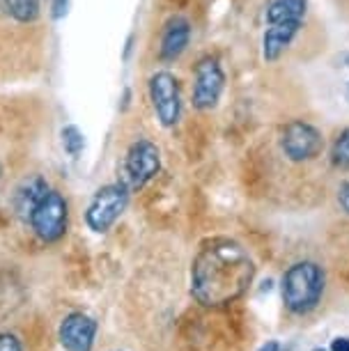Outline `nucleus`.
I'll list each match as a JSON object with an SVG mask.
<instances>
[{"label": "nucleus", "instance_id": "obj_2", "mask_svg": "<svg viewBox=\"0 0 349 351\" xmlns=\"http://www.w3.org/2000/svg\"><path fill=\"white\" fill-rule=\"evenodd\" d=\"M311 3L308 0H269L265 10L267 28L262 32V60L276 64L287 56L306 28Z\"/></svg>", "mask_w": 349, "mask_h": 351}, {"label": "nucleus", "instance_id": "obj_5", "mask_svg": "<svg viewBox=\"0 0 349 351\" xmlns=\"http://www.w3.org/2000/svg\"><path fill=\"white\" fill-rule=\"evenodd\" d=\"M131 200V189L122 180L99 186L85 207L83 221L92 234H106L124 216Z\"/></svg>", "mask_w": 349, "mask_h": 351}, {"label": "nucleus", "instance_id": "obj_17", "mask_svg": "<svg viewBox=\"0 0 349 351\" xmlns=\"http://www.w3.org/2000/svg\"><path fill=\"white\" fill-rule=\"evenodd\" d=\"M0 351H25V349H23L21 337H19L16 333H12V330H3V333H0Z\"/></svg>", "mask_w": 349, "mask_h": 351}, {"label": "nucleus", "instance_id": "obj_21", "mask_svg": "<svg viewBox=\"0 0 349 351\" xmlns=\"http://www.w3.org/2000/svg\"><path fill=\"white\" fill-rule=\"evenodd\" d=\"M129 104H131V90L127 88L124 90V97H122V106H120V110L124 112V110H129Z\"/></svg>", "mask_w": 349, "mask_h": 351}, {"label": "nucleus", "instance_id": "obj_22", "mask_svg": "<svg viewBox=\"0 0 349 351\" xmlns=\"http://www.w3.org/2000/svg\"><path fill=\"white\" fill-rule=\"evenodd\" d=\"M345 95H347V99H349V83H347V90H345Z\"/></svg>", "mask_w": 349, "mask_h": 351}, {"label": "nucleus", "instance_id": "obj_1", "mask_svg": "<svg viewBox=\"0 0 349 351\" xmlns=\"http://www.w3.org/2000/svg\"><path fill=\"white\" fill-rule=\"evenodd\" d=\"M253 278L255 260L243 243L216 237L191 262V296L205 308H226L246 294Z\"/></svg>", "mask_w": 349, "mask_h": 351}, {"label": "nucleus", "instance_id": "obj_8", "mask_svg": "<svg viewBox=\"0 0 349 351\" xmlns=\"http://www.w3.org/2000/svg\"><path fill=\"white\" fill-rule=\"evenodd\" d=\"M147 97L156 122L163 129H175L182 120V85L173 71L159 69L147 81Z\"/></svg>", "mask_w": 349, "mask_h": 351}, {"label": "nucleus", "instance_id": "obj_15", "mask_svg": "<svg viewBox=\"0 0 349 351\" xmlns=\"http://www.w3.org/2000/svg\"><path fill=\"white\" fill-rule=\"evenodd\" d=\"M60 145L69 158H78L85 149V136L76 124H64L60 129Z\"/></svg>", "mask_w": 349, "mask_h": 351}, {"label": "nucleus", "instance_id": "obj_10", "mask_svg": "<svg viewBox=\"0 0 349 351\" xmlns=\"http://www.w3.org/2000/svg\"><path fill=\"white\" fill-rule=\"evenodd\" d=\"M99 324L88 313L74 310L64 315L58 326V342L64 351H92L97 342Z\"/></svg>", "mask_w": 349, "mask_h": 351}, {"label": "nucleus", "instance_id": "obj_3", "mask_svg": "<svg viewBox=\"0 0 349 351\" xmlns=\"http://www.w3.org/2000/svg\"><path fill=\"white\" fill-rule=\"evenodd\" d=\"M326 291V271L315 260L289 264L280 278L282 306L289 315L306 317L320 308Z\"/></svg>", "mask_w": 349, "mask_h": 351}, {"label": "nucleus", "instance_id": "obj_19", "mask_svg": "<svg viewBox=\"0 0 349 351\" xmlns=\"http://www.w3.org/2000/svg\"><path fill=\"white\" fill-rule=\"evenodd\" d=\"M328 351H349V337L347 335L333 337L331 344H328Z\"/></svg>", "mask_w": 349, "mask_h": 351}, {"label": "nucleus", "instance_id": "obj_20", "mask_svg": "<svg viewBox=\"0 0 349 351\" xmlns=\"http://www.w3.org/2000/svg\"><path fill=\"white\" fill-rule=\"evenodd\" d=\"M258 351H280V342H276V340H267Z\"/></svg>", "mask_w": 349, "mask_h": 351}, {"label": "nucleus", "instance_id": "obj_7", "mask_svg": "<svg viewBox=\"0 0 349 351\" xmlns=\"http://www.w3.org/2000/svg\"><path fill=\"white\" fill-rule=\"evenodd\" d=\"M161 172V147L149 138H136L124 152L122 182L131 191H141Z\"/></svg>", "mask_w": 349, "mask_h": 351}, {"label": "nucleus", "instance_id": "obj_9", "mask_svg": "<svg viewBox=\"0 0 349 351\" xmlns=\"http://www.w3.org/2000/svg\"><path fill=\"white\" fill-rule=\"evenodd\" d=\"M226 92V69L216 56H202L193 67L191 106L197 112H212L219 108Z\"/></svg>", "mask_w": 349, "mask_h": 351}, {"label": "nucleus", "instance_id": "obj_18", "mask_svg": "<svg viewBox=\"0 0 349 351\" xmlns=\"http://www.w3.org/2000/svg\"><path fill=\"white\" fill-rule=\"evenodd\" d=\"M69 3L71 0H51V19L53 21H62L69 12Z\"/></svg>", "mask_w": 349, "mask_h": 351}, {"label": "nucleus", "instance_id": "obj_14", "mask_svg": "<svg viewBox=\"0 0 349 351\" xmlns=\"http://www.w3.org/2000/svg\"><path fill=\"white\" fill-rule=\"evenodd\" d=\"M5 14L16 23H35L42 14V0H0Z\"/></svg>", "mask_w": 349, "mask_h": 351}, {"label": "nucleus", "instance_id": "obj_11", "mask_svg": "<svg viewBox=\"0 0 349 351\" xmlns=\"http://www.w3.org/2000/svg\"><path fill=\"white\" fill-rule=\"evenodd\" d=\"M191 39H193L191 21L184 14H173L163 23L159 35V60L166 64L177 62L189 51Z\"/></svg>", "mask_w": 349, "mask_h": 351}, {"label": "nucleus", "instance_id": "obj_4", "mask_svg": "<svg viewBox=\"0 0 349 351\" xmlns=\"http://www.w3.org/2000/svg\"><path fill=\"white\" fill-rule=\"evenodd\" d=\"M276 152L289 165H308L324 156L326 136L317 124L304 117L282 122L274 134Z\"/></svg>", "mask_w": 349, "mask_h": 351}, {"label": "nucleus", "instance_id": "obj_6", "mask_svg": "<svg viewBox=\"0 0 349 351\" xmlns=\"http://www.w3.org/2000/svg\"><path fill=\"white\" fill-rule=\"evenodd\" d=\"M28 228L42 243H58L69 230V202L58 189H49L32 209Z\"/></svg>", "mask_w": 349, "mask_h": 351}, {"label": "nucleus", "instance_id": "obj_16", "mask_svg": "<svg viewBox=\"0 0 349 351\" xmlns=\"http://www.w3.org/2000/svg\"><path fill=\"white\" fill-rule=\"evenodd\" d=\"M333 197H335V207H338L345 216H349V177L338 182Z\"/></svg>", "mask_w": 349, "mask_h": 351}, {"label": "nucleus", "instance_id": "obj_23", "mask_svg": "<svg viewBox=\"0 0 349 351\" xmlns=\"http://www.w3.org/2000/svg\"><path fill=\"white\" fill-rule=\"evenodd\" d=\"M0 177H3V165H0Z\"/></svg>", "mask_w": 349, "mask_h": 351}, {"label": "nucleus", "instance_id": "obj_12", "mask_svg": "<svg viewBox=\"0 0 349 351\" xmlns=\"http://www.w3.org/2000/svg\"><path fill=\"white\" fill-rule=\"evenodd\" d=\"M49 189H51L49 182H46L42 175H28L25 180L19 182V186L14 189V193H12V211H14V216L19 221L28 225L32 209L37 207L39 200L46 195Z\"/></svg>", "mask_w": 349, "mask_h": 351}, {"label": "nucleus", "instance_id": "obj_13", "mask_svg": "<svg viewBox=\"0 0 349 351\" xmlns=\"http://www.w3.org/2000/svg\"><path fill=\"white\" fill-rule=\"evenodd\" d=\"M326 154L331 168L349 175V124L335 131V136L331 138V143L326 147Z\"/></svg>", "mask_w": 349, "mask_h": 351}]
</instances>
